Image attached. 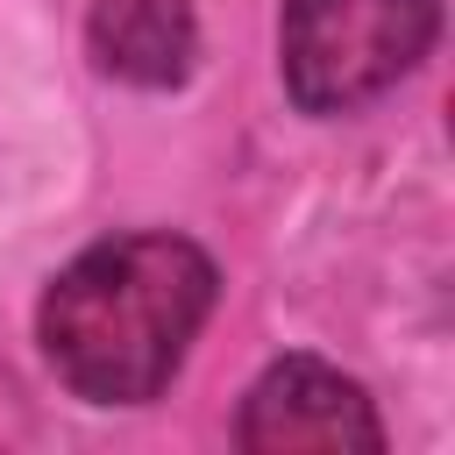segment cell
Returning a JSON list of instances; mask_svg holds the SVG:
<instances>
[{
    "mask_svg": "<svg viewBox=\"0 0 455 455\" xmlns=\"http://www.w3.org/2000/svg\"><path fill=\"white\" fill-rule=\"evenodd\" d=\"M434 0H284V85L313 114L391 92L434 43Z\"/></svg>",
    "mask_w": 455,
    "mask_h": 455,
    "instance_id": "2",
    "label": "cell"
},
{
    "mask_svg": "<svg viewBox=\"0 0 455 455\" xmlns=\"http://www.w3.org/2000/svg\"><path fill=\"white\" fill-rule=\"evenodd\" d=\"M213 313V263L185 235L85 249L43 291V355L92 405H142L171 384Z\"/></svg>",
    "mask_w": 455,
    "mask_h": 455,
    "instance_id": "1",
    "label": "cell"
},
{
    "mask_svg": "<svg viewBox=\"0 0 455 455\" xmlns=\"http://www.w3.org/2000/svg\"><path fill=\"white\" fill-rule=\"evenodd\" d=\"M242 448L256 455H341V448H384V427L363 398V384H348L327 363H277L256 377L249 405H242Z\"/></svg>",
    "mask_w": 455,
    "mask_h": 455,
    "instance_id": "3",
    "label": "cell"
},
{
    "mask_svg": "<svg viewBox=\"0 0 455 455\" xmlns=\"http://www.w3.org/2000/svg\"><path fill=\"white\" fill-rule=\"evenodd\" d=\"M192 0H92V57L128 85H178L192 71Z\"/></svg>",
    "mask_w": 455,
    "mask_h": 455,
    "instance_id": "4",
    "label": "cell"
}]
</instances>
